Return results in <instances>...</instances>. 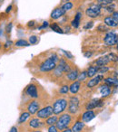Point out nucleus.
I'll return each mask as SVG.
<instances>
[{
    "label": "nucleus",
    "mask_w": 118,
    "mask_h": 132,
    "mask_svg": "<svg viewBox=\"0 0 118 132\" xmlns=\"http://www.w3.org/2000/svg\"><path fill=\"white\" fill-rule=\"evenodd\" d=\"M105 45L107 46H114L118 44V35L114 32H107L104 38Z\"/></svg>",
    "instance_id": "obj_6"
},
{
    "label": "nucleus",
    "mask_w": 118,
    "mask_h": 132,
    "mask_svg": "<svg viewBox=\"0 0 118 132\" xmlns=\"http://www.w3.org/2000/svg\"><path fill=\"white\" fill-rule=\"evenodd\" d=\"M72 123V116L69 113H64L62 115H60V117L58 118L55 127L57 128V129L62 131V130L65 129V128H69V126Z\"/></svg>",
    "instance_id": "obj_1"
},
{
    "label": "nucleus",
    "mask_w": 118,
    "mask_h": 132,
    "mask_svg": "<svg viewBox=\"0 0 118 132\" xmlns=\"http://www.w3.org/2000/svg\"><path fill=\"white\" fill-rule=\"evenodd\" d=\"M50 58H51L53 61H55V62H58V61H59L58 56H57V55L55 54V53H54V54H52V55H51V57H50Z\"/></svg>",
    "instance_id": "obj_41"
},
{
    "label": "nucleus",
    "mask_w": 118,
    "mask_h": 132,
    "mask_svg": "<svg viewBox=\"0 0 118 132\" xmlns=\"http://www.w3.org/2000/svg\"><path fill=\"white\" fill-rule=\"evenodd\" d=\"M114 0H96V2L99 6H106L108 5H111Z\"/></svg>",
    "instance_id": "obj_29"
},
{
    "label": "nucleus",
    "mask_w": 118,
    "mask_h": 132,
    "mask_svg": "<svg viewBox=\"0 0 118 132\" xmlns=\"http://www.w3.org/2000/svg\"><path fill=\"white\" fill-rule=\"evenodd\" d=\"M104 79H105V77H104L103 74H98V75L93 77L90 81H88L86 86L88 87V88H90V89H93V88H94L95 86H97V85L99 84L102 81H104Z\"/></svg>",
    "instance_id": "obj_12"
},
{
    "label": "nucleus",
    "mask_w": 118,
    "mask_h": 132,
    "mask_svg": "<svg viewBox=\"0 0 118 132\" xmlns=\"http://www.w3.org/2000/svg\"><path fill=\"white\" fill-rule=\"evenodd\" d=\"M112 16L114 17L116 21H118V11H114V13L112 14Z\"/></svg>",
    "instance_id": "obj_45"
},
{
    "label": "nucleus",
    "mask_w": 118,
    "mask_h": 132,
    "mask_svg": "<svg viewBox=\"0 0 118 132\" xmlns=\"http://www.w3.org/2000/svg\"><path fill=\"white\" fill-rule=\"evenodd\" d=\"M104 82L110 87L118 88V79L114 77H107L104 79Z\"/></svg>",
    "instance_id": "obj_18"
},
{
    "label": "nucleus",
    "mask_w": 118,
    "mask_h": 132,
    "mask_svg": "<svg viewBox=\"0 0 118 132\" xmlns=\"http://www.w3.org/2000/svg\"><path fill=\"white\" fill-rule=\"evenodd\" d=\"M11 45H12L11 41H8V42L6 43V44H5V48H8V47H10Z\"/></svg>",
    "instance_id": "obj_47"
},
{
    "label": "nucleus",
    "mask_w": 118,
    "mask_h": 132,
    "mask_svg": "<svg viewBox=\"0 0 118 132\" xmlns=\"http://www.w3.org/2000/svg\"><path fill=\"white\" fill-rule=\"evenodd\" d=\"M62 132H73V131H72V128H65V129L62 130Z\"/></svg>",
    "instance_id": "obj_49"
},
{
    "label": "nucleus",
    "mask_w": 118,
    "mask_h": 132,
    "mask_svg": "<svg viewBox=\"0 0 118 132\" xmlns=\"http://www.w3.org/2000/svg\"><path fill=\"white\" fill-rule=\"evenodd\" d=\"M104 105L103 101L99 99H93L92 101H88L85 105V110H92L95 108H100Z\"/></svg>",
    "instance_id": "obj_10"
},
{
    "label": "nucleus",
    "mask_w": 118,
    "mask_h": 132,
    "mask_svg": "<svg viewBox=\"0 0 118 132\" xmlns=\"http://www.w3.org/2000/svg\"><path fill=\"white\" fill-rule=\"evenodd\" d=\"M62 1H63V2H65V3L67 2V0H62Z\"/></svg>",
    "instance_id": "obj_55"
},
{
    "label": "nucleus",
    "mask_w": 118,
    "mask_h": 132,
    "mask_svg": "<svg viewBox=\"0 0 118 132\" xmlns=\"http://www.w3.org/2000/svg\"><path fill=\"white\" fill-rule=\"evenodd\" d=\"M8 132H18V128H17L16 126H13L11 128H10Z\"/></svg>",
    "instance_id": "obj_46"
},
{
    "label": "nucleus",
    "mask_w": 118,
    "mask_h": 132,
    "mask_svg": "<svg viewBox=\"0 0 118 132\" xmlns=\"http://www.w3.org/2000/svg\"><path fill=\"white\" fill-rule=\"evenodd\" d=\"M69 92V86L68 85H63L61 88L59 89V92L61 94H67Z\"/></svg>",
    "instance_id": "obj_33"
},
{
    "label": "nucleus",
    "mask_w": 118,
    "mask_h": 132,
    "mask_svg": "<svg viewBox=\"0 0 118 132\" xmlns=\"http://www.w3.org/2000/svg\"><path fill=\"white\" fill-rule=\"evenodd\" d=\"M85 125L84 121L77 120L74 123V125L72 126V131L73 132H82L85 128Z\"/></svg>",
    "instance_id": "obj_17"
},
{
    "label": "nucleus",
    "mask_w": 118,
    "mask_h": 132,
    "mask_svg": "<svg viewBox=\"0 0 118 132\" xmlns=\"http://www.w3.org/2000/svg\"><path fill=\"white\" fill-rule=\"evenodd\" d=\"M50 28H51L53 31H55V33H58V34H64V31L63 29H62L60 26H58L57 24H52L51 26H50Z\"/></svg>",
    "instance_id": "obj_27"
},
{
    "label": "nucleus",
    "mask_w": 118,
    "mask_h": 132,
    "mask_svg": "<svg viewBox=\"0 0 118 132\" xmlns=\"http://www.w3.org/2000/svg\"><path fill=\"white\" fill-rule=\"evenodd\" d=\"M81 18H82V13L81 12H77L75 16V19L72 20L71 22V26L74 28H78V26H80V21H81Z\"/></svg>",
    "instance_id": "obj_22"
},
{
    "label": "nucleus",
    "mask_w": 118,
    "mask_h": 132,
    "mask_svg": "<svg viewBox=\"0 0 118 132\" xmlns=\"http://www.w3.org/2000/svg\"><path fill=\"white\" fill-rule=\"evenodd\" d=\"M26 109H27V111L29 112L31 115L36 114L37 112H38V110H40V103H39V101H35H35H32L27 104Z\"/></svg>",
    "instance_id": "obj_9"
},
{
    "label": "nucleus",
    "mask_w": 118,
    "mask_h": 132,
    "mask_svg": "<svg viewBox=\"0 0 118 132\" xmlns=\"http://www.w3.org/2000/svg\"><path fill=\"white\" fill-rule=\"evenodd\" d=\"M37 41H38V39H37V37L35 36V35H32V36L29 37V44H35L37 43Z\"/></svg>",
    "instance_id": "obj_37"
},
{
    "label": "nucleus",
    "mask_w": 118,
    "mask_h": 132,
    "mask_svg": "<svg viewBox=\"0 0 118 132\" xmlns=\"http://www.w3.org/2000/svg\"><path fill=\"white\" fill-rule=\"evenodd\" d=\"M57 120H58V117H57V115H52L50 116L49 118H47V119H46V124L47 125V126H55V124H56Z\"/></svg>",
    "instance_id": "obj_24"
},
{
    "label": "nucleus",
    "mask_w": 118,
    "mask_h": 132,
    "mask_svg": "<svg viewBox=\"0 0 118 132\" xmlns=\"http://www.w3.org/2000/svg\"><path fill=\"white\" fill-rule=\"evenodd\" d=\"M93 26H94V22H93V21H90V22H87L86 24H85V26H84V29L89 30V29H91V28H92Z\"/></svg>",
    "instance_id": "obj_38"
},
{
    "label": "nucleus",
    "mask_w": 118,
    "mask_h": 132,
    "mask_svg": "<svg viewBox=\"0 0 118 132\" xmlns=\"http://www.w3.org/2000/svg\"><path fill=\"white\" fill-rule=\"evenodd\" d=\"M86 78H87V72H85V71H84V72H80V73H79L77 80L80 81V82H81V81H85V80L86 79Z\"/></svg>",
    "instance_id": "obj_30"
},
{
    "label": "nucleus",
    "mask_w": 118,
    "mask_h": 132,
    "mask_svg": "<svg viewBox=\"0 0 118 132\" xmlns=\"http://www.w3.org/2000/svg\"><path fill=\"white\" fill-rule=\"evenodd\" d=\"M109 62H110V60H109V58H108V56H107V55L100 57V58H98L97 60L95 61V64H96V66H98V67L106 66Z\"/></svg>",
    "instance_id": "obj_20"
},
{
    "label": "nucleus",
    "mask_w": 118,
    "mask_h": 132,
    "mask_svg": "<svg viewBox=\"0 0 118 132\" xmlns=\"http://www.w3.org/2000/svg\"><path fill=\"white\" fill-rule=\"evenodd\" d=\"M67 100L64 99V98H59V99L55 100V102L53 104V111L55 115H59V114L63 113L67 107Z\"/></svg>",
    "instance_id": "obj_2"
},
{
    "label": "nucleus",
    "mask_w": 118,
    "mask_h": 132,
    "mask_svg": "<svg viewBox=\"0 0 118 132\" xmlns=\"http://www.w3.org/2000/svg\"><path fill=\"white\" fill-rule=\"evenodd\" d=\"M61 52H63V53L67 57V59H73V58H74V55H73L70 52L65 51V50H61Z\"/></svg>",
    "instance_id": "obj_39"
},
{
    "label": "nucleus",
    "mask_w": 118,
    "mask_h": 132,
    "mask_svg": "<svg viewBox=\"0 0 118 132\" xmlns=\"http://www.w3.org/2000/svg\"><path fill=\"white\" fill-rule=\"evenodd\" d=\"M110 70V68L109 67H107V66H103V67H99V70H98V73L99 74H105L108 71Z\"/></svg>",
    "instance_id": "obj_34"
},
{
    "label": "nucleus",
    "mask_w": 118,
    "mask_h": 132,
    "mask_svg": "<svg viewBox=\"0 0 118 132\" xmlns=\"http://www.w3.org/2000/svg\"><path fill=\"white\" fill-rule=\"evenodd\" d=\"M28 27H32V26H35V21H30L29 23H28Z\"/></svg>",
    "instance_id": "obj_48"
},
{
    "label": "nucleus",
    "mask_w": 118,
    "mask_h": 132,
    "mask_svg": "<svg viewBox=\"0 0 118 132\" xmlns=\"http://www.w3.org/2000/svg\"><path fill=\"white\" fill-rule=\"evenodd\" d=\"M48 26H49V24H48V22H46H46L43 23V24L40 26V27H39V29H44V28L48 27Z\"/></svg>",
    "instance_id": "obj_44"
},
{
    "label": "nucleus",
    "mask_w": 118,
    "mask_h": 132,
    "mask_svg": "<svg viewBox=\"0 0 118 132\" xmlns=\"http://www.w3.org/2000/svg\"><path fill=\"white\" fill-rule=\"evenodd\" d=\"M116 50H117V51H118V44H116Z\"/></svg>",
    "instance_id": "obj_52"
},
{
    "label": "nucleus",
    "mask_w": 118,
    "mask_h": 132,
    "mask_svg": "<svg viewBox=\"0 0 118 132\" xmlns=\"http://www.w3.org/2000/svg\"><path fill=\"white\" fill-rule=\"evenodd\" d=\"M65 14V11L61 7H57L55 9H54L51 13V18L54 19V20H56V19L61 18L62 16H64Z\"/></svg>",
    "instance_id": "obj_14"
},
{
    "label": "nucleus",
    "mask_w": 118,
    "mask_h": 132,
    "mask_svg": "<svg viewBox=\"0 0 118 132\" xmlns=\"http://www.w3.org/2000/svg\"><path fill=\"white\" fill-rule=\"evenodd\" d=\"M104 24L106 26H108V27L114 28L118 26V21H116L113 16L109 15V16L105 17V19H104Z\"/></svg>",
    "instance_id": "obj_16"
},
{
    "label": "nucleus",
    "mask_w": 118,
    "mask_h": 132,
    "mask_svg": "<svg viewBox=\"0 0 118 132\" xmlns=\"http://www.w3.org/2000/svg\"><path fill=\"white\" fill-rule=\"evenodd\" d=\"M93 54H94V53L93 52H85V57H86V58H90V57H92L93 56Z\"/></svg>",
    "instance_id": "obj_42"
},
{
    "label": "nucleus",
    "mask_w": 118,
    "mask_h": 132,
    "mask_svg": "<svg viewBox=\"0 0 118 132\" xmlns=\"http://www.w3.org/2000/svg\"><path fill=\"white\" fill-rule=\"evenodd\" d=\"M28 127L33 128V129H39L41 128H44L45 123L43 121H41V119L39 118H33L28 122Z\"/></svg>",
    "instance_id": "obj_11"
},
{
    "label": "nucleus",
    "mask_w": 118,
    "mask_h": 132,
    "mask_svg": "<svg viewBox=\"0 0 118 132\" xmlns=\"http://www.w3.org/2000/svg\"><path fill=\"white\" fill-rule=\"evenodd\" d=\"M54 114L53 111V106H46L44 108L40 109L38 110V112L36 113V117L39 118L40 119H46L47 118H49L50 116H52Z\"/></svg>",
    "instance_id": "obj_7"
},
{
    "label": "nucleus",
    "mask_w": 118,
    "mask_h": 132,
    "mask_svg": "<svg viewBox=\"0 0 118 132\" xmlns=\"http://www.w3.org/2000/svg\"><path fill=\"white\" fill-rule=\"evenodd\" d=\"M62 8H63V9L65 10V12L69 11V10H71L73 8V3H71V2L65 3V4H64L63 6H62Z\"/></svg>",
    "instance_id": "obj_31"
},
{
    "label": "nucleus",
    "mask_w": 118,
    "mask_h": 132,
    "mask_svg": "<svg viewBox=\"0 0 118 132\" xmlns=\"http://www.w3.org/2000/svg\"><path fill=\"white\" fill-rule=\"evenodd\" d=\"M98 70H99V67L98 66H90L88 69H87V77L93 78L96 75V73H98Z\"/></svg>",
    "instance_id": "obj_23"
},
{
    "label": "nucleus",
    "mask_w": 118,
    "mask_h": 132,
    "mask_svg": "<svg viewBox=\"0 0 118 132\" xmlns=\"http://www.w3.org/2000/svg\"><path fill=\"white\" fill-rule=\"evenodd\" d=\"M78 75H79V72L77 69H72L70 72L67 73V79L70 81H75L78 78Z\"/></svg>",
    "instance_id": "obj_19"
},
{
    "label": "nucleus",
    "mask_w": 118,
    "mask_h": 132,
    "mask_svg": "<svg viewBox=\"0 0 118 132\" xmlns=\"http://www.w3.org/2000/svg\"><path fill=\"white\" fill-rule=\"evenodd\" d=\"M97 30L98 31H101V32H108L109 28L108 26H106L105 24H99V26H97Z\"/></svg>",
    "instance_id": "obj_35"
},
{
    "label": "nucleus",
    "mask_w": 118,
    "mask_h": 132,
    "mask_svg": "<svg viewBox=\"0 0 118 132\" xmlns=\"http://www.w3.org/2000/svg\"><path fill=\"white\" fill-rule=\"evenodd\" d=\"M31 132H42L41 130H39V129H35V130H32Z\"/></svg>",
    "instance_id": "obj_51"
},
{
    "label": "nucleus",
    "mask_w": 118,
    "mask_h": 132,
    "mask_svg": "<svg viewBox=\"0 0 118 132\" xmlns=\"http://www.w3.org/2000/svg\"><path fill=\"white\" fill-rule=\"evenodd\" d=\"M64 72H64V69H63V67H62V65L61 64H58V65L55 67V70H54V75H55V77L59 78L63 75Z\"/></svg>",
    "instance_id": "obj_26"
},
{
    "label": "nucleus",
    "mask_w": 118,
    "mask_h": 132,
    "mask_svg": "<svg viewBox=\"0 0 118 132\" xmlns=\"http://www.w3.org/2000/svg\"><path fill=\"white\" fill-rule=\"evenodd\" d=\"M15 45L17 46V47H23V46H29V43L26 40H23V39H20V40L17 41L15 43Z\"/></svg>",
    "instance_id": "obj_28"
},
{
    "label": "nucleus",
    "mask_w": 118,
    "mask_h": 132,
    "mask_svg": "<svg viewBox=\"0 0 118 132\" xmlns=\"http://www.w3.org/2000/svg\"><path fill=\"white\" fill-rule=\"evenodd\" d=\"M30 116H31V114H30L28 111L22 112V113H21V115H20V117H19V119H18V123H19V124L26 123V120H28V119H30Z\"/></svg>",
    "instance_id": "obj_25"
},
{
    "label": "nucleus",
    "mask_w": 118,
    "mask_h": 132,
    "mask_svg": "<svg viewBox=\"0 0 118 132\" xmlns=\"http://www.w3.org/2000/svg\"><path fill=\"white\" fill-rule=\"evenodd\" d=\"M12 23H9V24L6 26V31L8 32V33H10V31H11V29H12Z\"/></svg>",
    "instance_id": "obj_43"
},
{
    "label": "nucleus",
    "mask_w": 118,
    "mask_h": 132,
    "mask_svg": "<svg viewBox=\"0 0 118 132\" xmlns=\"http://www.w3.org/2000/svg\"><path fill=\"white\" fill-rule=\"evenodd\" d=\"M11 9H12V6L10 5V6H8V8H6V13H8V12L11 11Z\"/></svg>",
    "instance_id": "obj_50"
},
{
    "label": "nucleus",
    "mask_w": 118,
    "mask_h": 132,
    "mask_svg": "<svg viewBox=\"0 0 118 132\" xmlns=\"http://www.w3.org/2000/svg\"><path fill=\"white\" fill-rule=\"evenodd\" d=\"M0 30H1V29H0ZM2 34H3V31H0V35H2Z\"/></svg>",
    "instance_id": "obj_53"
},
{
    "label": "nucleus",
    "mask_w": 118,
    "mask_h": 132,
    "mask_svg": "<svg viewBox=\"0 0 118 132\" xmlns=\"http://www.w3.org/2000/svg\"><path fill=\"white\" fill-rule=\"evenodd\" d=\"M26 93L28 97H30L31 99H37L38 98V92H37V87L35 84L31 83L29 84L26 89Z\"/></svg>",
    "instance_id": "obj_8"
},
{
    "label": "nucleus",
    "mask_w": 118,
    "mask_h": 132,
    "mask_svg": "<svg viewBox=\"0 0 118 132\" xmlns=\"http://www.w3.org/2000/svg\"><path fill=\"white\" fill-rule=\"evenodd\" d=\"M47 132H58V129L55 126H50L47 129Z\"/></svg>",
    "instance_id": "obj_40"
},
{
    "label": "nucleus",
    "mask_w": 118,
    "mask_h": 132,
    "mask_svg": "<svg viewBox=\"0 0 118 132\" xmlns=\"http://www.w3.org/2000/svg\"><path fill=\"white\" fill-rule=\"evenodd\" d=\"M102 6L98 4H93L85 10V15L90 18H96L101 15Z\"/></svg>",
    "instance_id": "obj_4"
},
{
    "label": "nucleus",
    "mask_w": 118,
    "mask_h": 132,
    "mask_svg": "<svg viewBox=\"0 0 118 132\" xmlns=\"http://www.w3.org/2000/svg\"><path fill=\"white\" fill-rule=\"evenodd\" d=\"M114 8H115V6L114 4H111V5H108V6H105V9L108 13H114Z\"/></svg>",
    "instance_id": "obj_36"
},
{
    "label": "nucleus",
    "mask_w": 118,
    "mask_h": 132,
    "mask_svg": "<svg viewBox=\"0 0 118 132\" xmlns=\"http://www.w3.org/2000/svg\"><path fill=\"white\" fill-rule=\"evenodd\" d=\"M79 100L76 96H73L69 99L68 101V113L69 114H76L79 110Z\"/></svg>",
    "instance_id": "obj_5"
},
{
    "label": "nucleus",
    "mask_w": 118,
    "mask_h": 132,
    "mask_svg": "<svg viewBox=\"0 0 118 132\" xmlns=\"http://www.w3.org/2000/svg\"><path fill=\"white\" fill-rule=\"evenodd\" d=\"M80 87H81V82H80L79 81H74V82L69 86V92L72 94H76L79 92Z\"/></svg>",
    "instance_id": "obj_21"
},
{
    "label": "nucleus",
    "mask_w": 118,
    "mask_h": 132,
    "mask_svg": "<svg viewBox=\"0 0 118 132\" xmlns=\"http://www.w3.org/2000/svg\"><path fill=\"white\" fill-rule=\"evenodd\" d=\"M98 90H99L100 94H101V97L103 98V99L108 98L109 96L112 94V88H111L110 86H108L107 84H105V83L101 85V86H99Z\"/></svg>",
    "instance_id": "obj_13"
},
{
    "label": "nucleus",
    "mask_w": 118,
    "mask_h": 132,
    "mask_svg": "<svg viewBox=\"0 0 118 132\" xmlns=\"http://www.w3.org/2000/svg\"><path fill=\"white\" fill-rule=\"evenodd\" d=\"M107 56H108L110 62H118V56L115 54V53H108V54H107Z\"/></svg>",
    "instance_id": "obj_32"
},
{
    "label": "nucleus",
    "mask_w": 118,
    "mask_h": 132,
    "mask_svg": "<svg viewBox=\"0 0 118 132\" xmlns=\"http://www.w3.org/2000/svg\"><path fill=\"white\" fill-rule=\"evenodd\" d=\"M3 1H4V0H0V4H1V3H3Z\"/></svg>",
    "instance_id": "obj_54"
},
{
    "label": "nucleus",
    "mask_w": 118,
    "mask_h": 132,
    "mask_svg": "<svg viewBox=\"0 0 118 132\" xmlns=\"http://www.w3.org/2000/svg\"><path fill=\"white\" fill-rule=\"evenodd\" d=\"M56 62L55 61H53L51 58H47L46 61L42 62L39 66V69L42 72H49L51 71L55 70V67H56Z\"/></svg>",
    "instance_id": "obj_3"
},
{
    "label": "nucleus",
    "mask_w": 118,
    "mask_h": 132,
    "mask_svg": "<svg viewBox=\"0 0 118 132\" xmlns=\"http://www.w3.org/2000/svg\"><path fill=\"white\" fill-rule=\"evenodd\" d=\"M94 118H95V113L94 110H86L82 114V121H84L85 123L90 122Z\"/></svg>",
    "instance_id": "obj_15"
}]
</instances>
